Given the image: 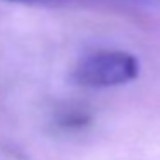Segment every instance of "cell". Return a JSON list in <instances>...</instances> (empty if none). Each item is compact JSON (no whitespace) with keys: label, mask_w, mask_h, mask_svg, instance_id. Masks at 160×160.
<instances>
[{"label":"cell","mask_w":160,"mask_h":160,"mask_svg":"<svg viewBox=\"0 0 160 160\" xmlns=\"http://www.w3.org/2000/svg\"><path fill=\"white\" fill-rule=\"evenodd\" d=\"M139 62L132 53L122 50H98L78 62L72 81L84 88H114L136 79Z\"/></svg>","instance_id":"obj_1"},{"label":"cell","mask_w":160,"mask_h":160,"mask_svg":"<svg viewBox=\"0 0 160 160\" xmlns=\"http://www.w3.org/2000/svg\"><path fill=\"white\" fill-rule=\"evenodd\" d=\"M16 4L28 5H71V4H86V2H100V0H5Z\"/></svg>","instance_id":"obj_2"}]
</instances>
